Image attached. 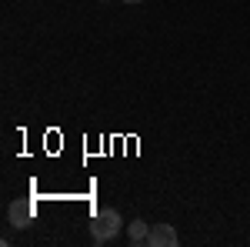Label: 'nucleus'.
I'll list each match as a JSON object with an SVG mask.
<instances>
[{
  "label": "nucleus",
  "mask_w": 250,
  "mask_h": 247,
  "mask_svg": "<svg viewBox=\"0 0 250 247\" xmlns=\"http://www.w3.org/2000/svg\"><path fill=\"white\" fill-rule=\"evenodd\" d=\"M7 217H10L14 227H30V224H34V204H30V201H14V204L7 207Z\"/></svg>",
  "instance_id": "7ed1b4c3"
},
{
  "label": "nucleus",
  "mask_w": 250,
  "mask_h": 247,
  "mask_svg": "<svg viewBox=\"0 0 250 247\" xmlns=\"http://www.w3.org/2000/svg\"><path fill=\"white\" fill-rule=\"evenodd\" d=\"M124 3H140V0H124Z\"/></svg>",
  "instance_id": "39448f33"
},
{
  "label": "nucleus",
  "mask_w": 250,
  "mask_h": 247,
  "mask_svg": "<svg viewBox=\"0 0 250 247\" xmlns=\"http://www.w3.org/2000/svg\"><path fill=\"white\" fill-rule=\"evenodd\" d=\"M100 3H104V0H100Z\"/></svg>",
  "instance_id": "423d86ee"
},
{
  "label": "nucleus",
  "mask_w": 250,
  "mask_h": 247,
  "mask_svg": "<svg viewBox=\"0 0 250 247\" xmlns=\"http://www.w3.org/2000/svg\"><path fill=\"white\" fill-rule=\"evenodd\" d=\"M147 244L150 247H177L180 244V234L173 230V224H150Z\"/></svg>",
  "instance_id": "f03ea898"
},
{
  "label": "nucleus",
  "mask_w": 250,
  "mask_h": 247,
  "mask_svg": "<svg viewBox=\"0 0 250 247\" xmlns=\"http://www.w3.org/2000/svg\"><path fill=\"white\" fill-rule=\"evenodd\" d=\"M147 234H150V224L147 221H130V227H127V237H130V244H147Z\"/></svg>",
  "instance_id": "20e7f679"
},
{
  "label": "nucleus",
  "mask_w": 250,
  "mask_h": 247,
  "mask_svg": "<svg viewBox=\"0 0 250 247\" xmlns=\"http://www.w3.org/2000/svg\"><path fill=\"white\" fill-rule=\"evenodd\" d=\"M124 227V217H120V210L114 207H104L94 214V221H90V237H94L97 244H107V241H114L117 234Z\"/></svg>",
  "instance_id": "f257e3e1"
}]
</instances>
